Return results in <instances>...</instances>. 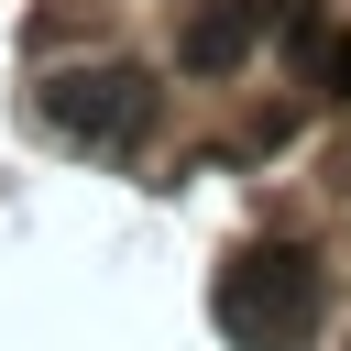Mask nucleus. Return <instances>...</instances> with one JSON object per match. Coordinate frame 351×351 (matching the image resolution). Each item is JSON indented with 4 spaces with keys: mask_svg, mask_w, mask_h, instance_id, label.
<instances>
[{
    "mask_svg": "<svg viewBox=\"0 0 351 351\" xmlns=\"http://www.w3.org/2000/svg\"><path fill=\"white\" fill-rule=\"evenodd\" d=\"M219 318H230L241 340H307V329H318V263H307L296 241L241 252V274L219 285Z\"/></svg>",
    "mask_w": 351,
    "mask_h": 351,
    "instance_id": "f257e3e1",
    "label": "nucleus"
},
{
    "mask_svg": "<svg viewBox=\"0 0 351 351\" xmlns=\"http://www.w3.org/2000/svg\"><path fill=\"white\" fill-rule=\"evenodd\" d=\"M44 110H55V132H66V143L110 154V143H132V132H143V110H154V77H143V66H121V55H99V66L55 77V88H44Z\"/></svg>",
    "mask_w": 351,
    "mask_h": 351,
    "instance_id": "f03ea898",
    "label": "nucleus"
},
{
    "mask_svg": "<svg viewBox=\"0 0 351 351\" xmlns=\"http://www.w3.org/2000/svg\"><path fill=\"white\" fill-rule=\"evenodd\" d=\"M274 22H285V0H197V11L176 22V66H186V77H230Z\"/></svg>",
    "mask_w": 351,
    "mask_h": 351,
    "instance_id": "7ed1b4c3",
    "label": "nucleus"
},
{
    "mask_svg": "<svg viewBox=\"0 0 351 351\" xmlns=\"http://www.w3.org/2000/svg\"><path fill=\"white\" fill-rule=\"evenodd\" d=\"M318 88H329V99H340V110H351V22H340V33H329V44H318Z\"/></svg>",
    "mask_w": 351,
    "mask_h": 351,
    "instance_id": "20e7f679",
    "label": "nucleus"
}]
</instances>
